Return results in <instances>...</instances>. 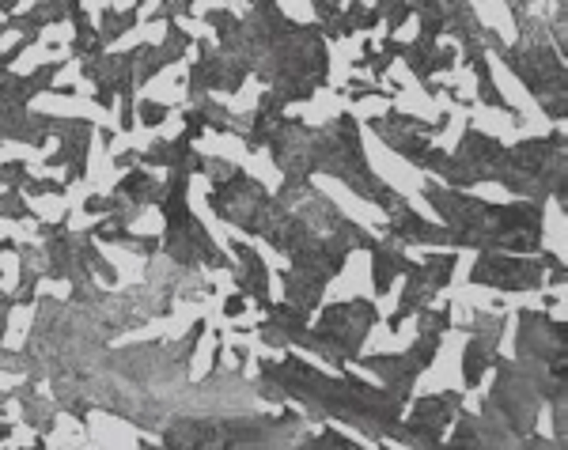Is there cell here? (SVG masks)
<instances>
[{"instance_id":"obj_1","label":"cell","mask_w":568,"mask_h":450,"mask_svg":"<svg viewBox=\"0 0 568 450\" xmlns=\"http://www.w3.org/2000/svg\"><path fill=\"white\" fill-rule=\"evenodd\" d=\"M140 114H144V121H148V125H156V121H163V106H152V102H148V106H144Z\"/></svg>"},{"instance_id":"obj_2","label":"cell","mask_w":568,"mask_h":450,"mask_svg":"<svg viewBox=\"0 0 568 450\" xmlns=\"http://www.w3.org/2000/svg\"><path fill=\"white\" fill-rule=\"evenodd\" d=\"M4 435H8V428H0V439H4Z\"/></svg>"}]
</instances>
